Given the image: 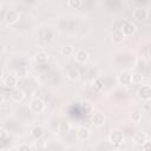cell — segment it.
<instances>
[{
  "label": "cell",
  "instance_id": "f546056e",
  "mask_svg": "<svg viewBox=\"0 0 151 151\" xmlns=\"http://www.w3.org/2000/svg\"><path fill=\"white\" fill-rule=\"evenodd\" d=\"M4 101H5V97H4V94L0 93V105L4 104Z\"/></svg>",
  "mask_w": 151,
  "mask_h": 151
},
{
  "label": "cell",
  "instance_id": "8fae6325",
  "mask_svg": "<svg viewBox=\"0 0 151 151\" xmlns=\"http://www.w3.org/2000/svg\"><path fill=\"white\" fill-rule=\"evenodd\" d=\"M77 137L80 139V140H87L90 137H91V132L87 127L85 126H80L78 130H77Z\"/></svg>",
  "mask_w": 151,
  "mask_h": 151
},
{
  "label": "cell",
  "instance_id": "cb8c5ba5",
  "mask_svg": "<svg viewBox=\"0 0 151 151\" xmlns=\"http://www.w3.org/2000/svg\"><path fill=\"white\" fill-rule=\"evenodd\" d=\"M93 85H94V87L96 88H98V90H101L103 87H104V79L103 78H97L94 81H93Z\"/></svg>",
  "mask_w": 151,
  "mask_h": 151
},
{
  "label": "cell",
  "instance_id": "1f68e13d",
  "mask_svg": "<svg viewBox=\"0 0 151 151\" xmlns=\"http://www.w3.org/2000/svg\"><path fill=\"white\" fill-rule=\"evenodd\" d=\"M1 9H2V4L0 2V11H1Z\"/></svg>",
  "mask_w": 151,
  "mask_h": 151
},
{
  "label": "cell",
  "instance_id": "7402d4cb",
  "mask_svg": "<svg viewBox=\"0 0 151 151\" xmlns=\"http://www.w3.org/2000/svg\"><path fill=\"white\" fill-rule=\"evenodd\" d=\"M81 109L85 111V113H90V112H92V104L90 103V101H87V100H84V101H81Z\"/></svg>",
  "mask_w": 151,
  "mask_h": 151
},
{
  "label": "cell",
  "instance_id": "30bf717a",
  "mask_svg": "<svg viewBox=\"0 0 151 151\" xmlns=\"http://www.w3.org/2000/svg\"><path fill=\"white\" fill-rule=\"evenodd\" d=\"M146 140H147V134L145 132H136L132 136V142L136 145H140L142 146Z\"/></svg>",
  "mask_w": 151,
  "mask_h": 151
},
{
  "label": "cell",
  "instance_id": "9a60e30c",
  "mask_svg": "<svg viewBox=\"0 0 151 151\" xmlns=\"http://www.w3.org/2000/svg\"><path fill=\"white\" fill-rule=\"evenodd\" d=\"M11 97H12V99H13L14 101L19 103V101H21V100L25 98V91L21 90V88H15V90L12 92Z\"/></svg>",
  "mask_w": 151,
  "mask_h": 151
},
{
  "label": "cell",
  "instance_id": "d4e9b609",
  "mask_svg": "<svg viewBox=\"0 0 151 151\" xmlns=\"http://www.w3.org/2000/svg\"><path fill=\"white\" fill-rule=\"evenodd\" d=\"M17 151H32V149H31V146H28L27 144H21V145L18 146Z\"/></svg>",
  "mask_w": 151,
  "mask_h": 151
},
{
  "label": "cell",
  "instance_id": "603a6c76",
  "mask_svg": "<svg viewBox=\"0 0 151 151\" xmlns=\"http://www.w3.org/2000/svg\"><path fill=\"white\" fill-rule=\"evenodd\" d=\"M131 119H132V122H134V123H139V122L142 120V112H139V111H132V113H131Z\"/></svg>",
  "mask_w": 151,
  "mask_h": 151
},
{
  "label": "cell",
  "instance_id": "2e32d148",
  "mask_svg": "<svg viewBox=\"0 0 151 151\" xmlns=\"http://www.w3.org/2000/svg\"><path fill=\"white\" fill-rule=\"evenodd\" d=\"M31 134L33 138L35 139H40L42 136H44V129L41 125H35L32 130H31Z\"/></svg>",
  "mask_w": 151,
  "mask_h": 151
},
{
  "label": "cell",
  "instance_id": "5b68a950",
  "mask_svg": "<svg viewBox=\"0 0 151 151\" xmlns=\"http://www.w3.org/2000/svg\"><path fill=\"white\" fill-rule=\"evenodd\" d=\"M147 15H149V12H147L144 7H137V8H134L133 12H132V17H133V19L137 20V21H143V20H145V19L147 18Z\"/></svg>",
  "mask_w": 151,
  "mask_h": 151
},
{
  "label": "cell",
  "instance_id": "ffe728a7",
  "mask_svg": "<svg viewBox=\"0 0 151 151\" xmlns=\"http://www.w3.org/2000/svg\"><path fill=\"white\" fill-rule=\"evenodd\" d=\"M70 129H71V125H70V123H67V122H61V123L58 124V131H59L60 133L68 132Z\"/></svg>",
  "mask_w": 151,
  "mask_h": 151
},
{
  "label": "cell",
  "instance_id": "8992f818",
  "mask_svg": "<svg viewBox=\"0 0 151 151\" xmlns=\"http://www.w3.org/2000/svg\"><path fill=\"white\" fill-rule=\"evenodd\" d=\"M105 120H106V117L101 112H93L92 116H91V123L94 126H101V125H104L105 124Z\"/></svg>",
  "mask_w": 151,
  "mask_h": 151
},
{
  "label": "cell",
  "instance_id": "5bb4252c",
  "mask_svg": "<svg viewBox=\"0 0 151 151\" xmlns=\"http://www.w3.org/2000/svg\"><path fill=\"white\" fill-rule=\"evenodd\" d=\"M17 83H18V79L14 74H8L4 79V85L7 87H14L17 85Z\"/></svg>",
  "mask_w": 151,
  "mask_h": 151
},
{
  "label": "cell",
  "instance_id": "7c38bea8",
  "mask_svg": "<svg viewBox=\"0 0 151 151\" xmlns=\"http://www.w3.org/2000/svg\"><path fill=\"white\" fill-rule=\"evenodd\" d=\"M34 60H35L37 64L42 65V64L47 63L48 55H47V53H46L45 51H38V52L35 53V55H34Z\"/></svg>",
  "mask_w": 151,
  "mask_h": 151
},
{
  "label": "cell",
  "instance_id": "4fadbf2b",
  "mask_svg": "<svg viewBox=\"0 0 151 151\" xmlns=\"http://www.w3.org/2000/svg\"><path fill=\"white\" fill-rule=\"evenodd\" d=\"M111 39H112L113 42L120 44V42H123L125 40V35L123 34V32L120 29H114L112 32V34H111Z\"/></svg>",
  "mask_w": 151,
  "mask_h": 151
},
{
  "label": "cell",
  "instance_id": "7a4b0ae2",
  "mask_svg": "<svg viewBox=\"0 0 151 151\" xmlns=\"http://www.w3.org/2000/svg\"><path fill=\"white\" fill-rule=\"evenodd\" d=\"M45 107H46L45 103L39 98H34L29 103V110L34 113H41L45 110Z\"/></svg>",
  "mask_w": 151,
  "mask_h": 151
},
{
  "label": "cell",
  "instance_id": "e0dca14e",
  "mask_svg": "<svg viewBox=\"0 0 151 151\" xmlns=\"http://www.w3.org/2000/svg\"><path fill=\"white\" fill-rule=\"evenodd\" d=\"M74 53V50L71 45H63L60 47V54L63 57H71Z\"/></svg>",
  "mask_w": 151,
  "mask_h": 151
},
{
  "label": "cell",
  "instance_id": "83f0119b",
  "mask_svg": "<svg viewBox=\"0 0 151 151\" xmlns=\"http://www.w3.org/2000/svg\"><path fill=\"white\" fill-rule=\"evenodd\" d=\"M143 110H144L145 112H149V110H150V103H149V101H146V103L144 104V107H143Z\"/></svg>",
  "mask_w": 151,
  "mask_h": 151
},
{
  "label": "cell",
  "instance_id": "52a82bcc",
  "mask_svg": "<svg viewBox=\"0 0 151 151\" xmlns=\"http://www.w3.org/2000/svg\"><path fill=\"white\" fill-rule=\"evenodd\" d=\"M73 54H74V59H76V61H78V63H80V64L86 63L87 59H88V52H87L86 50H83V48L77 50Z\"/></svg>",
  "mask_w": 151,
  "mask_h": 151
},
{
  "label": "cell",
  "instance_id": "3957f363",
  "mask_svg": "<svg viewBox=\"0 0 151 151\" xmlns=\"http://www.w3.org/2000/svg\"><path fill=\"white\" fill-rule=\"evenodd\" d=\"M109 139L110 142L113 144V145H122L125 140V137H124V133L119 130H114L110 133L109 136Z\"/></svg>",
  "mask_w": 151,
  "mask_h": 151
},
{
  "label": "cell",
  "instance_id": "277c9868",
  "mask_svg": "<svg viewBox=\"0 0 151 151\" xmlns=\"http://www.w3.org/2000/svg\"><path fill=\"white\" fill-rule=\"evenodd\" d=\"M138 96H139V98H142L143 100L150 101V99H151V87H150V85H149V84L142 85V86L138 88Z\"/></svg>",
  "mask_w": 151,
  "mask_h": 151
},
{
  "label": "cell",
  "instance_id": "ba28073f",
  "mask_svg": "<svg viewBox=\"0 0 151 151\" xmlns=\"http://www.w3.org/2000/svg\"><path fill=\"white\" fill-rule=\"evenodd\" d=\"M5 20H6L7 24L13 25L19 20V13L17 11H14V9H9L5 15Z\"/></svg>",
  "mask_w": 151,
  "mask_h": 151
},
{
  "label": "cell",
  "instance_id": "ac0fdd59",
  "mask_svg": "<svg viewBox=\"0 0 151 151\" xmlns=\"http://www.w3.org/2000/svg\"><path fill=\"white\" fill-rule=\"evenodd\" d=\"M143 79H144V77L140 72H134L131 74V84H137V85L142 84Z\"/></svg>",
  "mask_w": 151,
  "mask_h": 151
},
{
  "label": "cell",
  "instance_id": "9c48e42d",
  "mask_svg": "<svg viewBox=\"0 0 151 151\" xmlns=\"http://www.w3.org/2000/svg\"><path fill=\"white\" fill-rule=\"evenodd\" d=\"M117 81L122 86H129V85H131V74L127 73V72H122L118 76Z\"/></svg>",
  "mask_w": 151,
  "mask_h": 151
},
{
  "label": "cell",
  "instance_id": "f1b7e54d",
  "mask_svg": "<svg viewBox=\"0 0 151 151\" xmlns=\"http://www.w3.org/2000/svg\"><path fill=\"white\" fill-rule=\"evenodd\" d=\"M5 51H6V47H5V45H4V44H0V54L5 53Z\"/></svg>",
  "mask_w": 151,
  "mask_h": 151
},
{
  "label": "cell",
  "instance_id": "4316f807",
  "mask_svg": "<svg viewBox=\"0 0 151 151\" xmlns=\"http://www.w3.org/2000/svg\"><path fill=\"white\" fill-rule=\"evenodd\" d=\"M7 131L4 129V127H0V140H2V139H5L6 137H7Z\"/></svg>",
  "mask_w": 151,
  "mask_h": 151
},
{
  "label": "cell",
  "instance_id": "4dcf8cb0",
  "mask_svg": "<svg viewBox=\"0 0 151 151\" xmlns=\"http://www.w3.org/2000/svg\"><path fill=\"white\" fill-rule=\"evenodd\" d=\"M2 78H4V71H2L1 68H0V80H1Z\"/></svg>",
  "mask_w": 151,
  "mask_h": 151
},
{
  "label": "cell",
  "instance_id": "6da1fadb",
  "mask_svg": "<svg viewBox=\"0 0 151 151\" xmlns=\"http://www.w3.org/2000/svg\"><path fill=\"white\" fill-rule=\"evenodd\" d=\"M120 31L123 32V34H124L125 37H130V35H133V34L136 33L137 27H136V25H134L132 21H130V20H125V21L122 24V28H120Z\"/></svg>",
  "mask_w": 151,
  "mask_h": 151
},
{
  "label": "cell",
  "instance_id": "d6986e66",
  "mask_svg": "<svg viewBox=\"0 0 151 151\" xmlns=\"http://www.w3.org/2000/svg\"><path fill=\"white\" fill-rule=\"evenodd\" d=\"M84 2L81 0H68L67 1V6L73 8V9H79L80 7H83Z\"/></svg>",
  "mask_w": 151,
  "mask_h": 151
},
{
  "label": "cell",
  "instance_id": "484cf974",
  "mask_svg": "<svg viewBox=\"0 0 151 151\" xmlns=\"http://www.w3.org/2000/svg\"><path fill=\"white\" fill-rule=\"evenodd\" d=\"M142 149H143V151H151V144H150V142L146 140V142L142 145Z\"/></svg>",
  "mask_w": 151,
  "mask_h": 151
},
{
  "label": "cell",
  "instance_id": "44dd1931",
  "mask_svg": "<svg viewBox=\"0 0 151 151\" xmlns=\"http://www.w3.org/2000/svg\"><path fill=\"white\" fill-rule=\"evenodd\" d=\"M67 77H68V79H71V80H77V79H79L80 73H79V71H78L77 68H71V70L67 72Z\"/></svg>",
  "mask_w": 151,
  "mask_h": 151
}]
</instances>
